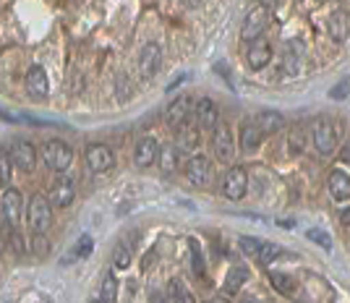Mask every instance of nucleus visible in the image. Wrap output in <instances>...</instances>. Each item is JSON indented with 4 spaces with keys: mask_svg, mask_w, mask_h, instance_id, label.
<instances>
[{
    "mask_svg": "<svg viewBox=\"0 0 350 303\" xmlns=\"http://www.w3.org/2000/svg\"><path fill=\"white\" fill-rule=\"evenodd\" d=\"M34 251H37V254H44V251H47V241L42 238V233H34Z\"/></svg>",
    "mask_w": 350,
    "mask_h": 303,
    "instance_id": "nucleus-38",
    "label": "nucleus"
},
{
    "mask_svg": "<svg viewBox=\"0 0 350 303\" xmlns=\"http://www.w3.org/2000/svg\"><path fill=\"white\" fill-rule=\"evenodd\" d=\"M173 146L178 152H193L199 146V131L193 129V126H178Z\"/></svg>",
    "mask_w": 350,
    "mask_h": 303,
    "instance_id": "nucleus-18",
    "label": "nucleus"
},
{
    "mask_svg": "<svg viewBox=\"0 0 350 303\" xmlns=\"http://www.w3.org/2000/svg\"><path fill=\"white\" fill-rule=\"evenodd\" d=\"M340 222H342V228H348V222H350V212H348V209H342V215H340Z\"/></svg>",
    "mask_w": 350,
    "mask_h": 303,
    "instance_id": "nucleus-43",
    "label": "nucleus"
},
{
    "mask_svg": "<svg viewBox=\"0 0 350 303\" xmlns=\"http://www.w3.org/2000/svg\"><path fill=\"white\" fill-rule=\"evenodd\" d=\"M191 261H193V272L199 274H204V261H202V251H199V246L191 241Z\"/></svg>",
    "mask_w": 350,
    "mask_h": 303,
    "instance_id": "nucleus-34",
    "label": "nucleus"
},
{
    "mask_svg": "<svg viewBox=\"0 0 350 303\" xmlns=\"http://www.w3.org/2000/svg\"><path fill=\"white\" fill-rule=\"evenodd\" d=\"M282 71L288 73V76H295V73L301 71V58H298V53L293 47H288L285 55H282Z\"/></svg>",
    "mask_w": 350,
    "mask_h": 303,
    "instance_id": "nucleus-29",
    "label": "nucleus"
},
{
    "mask_svg": "<svg viewBox=\"0 0 350 303\" xmlns=\"http://www.w3.org/2000/svg\"><path fill=\"white\" fill-rule=\"evenodd\" d=\"M44 162H47L55 173H66L73 162V149L66 144V142L53 139V142L44 144Z\"/></svg>",
    "mask_w": 350,
    "mask_h": 303,
    "instance_id": "nucleus-4",
    "label": "nucleus"
},
{
    "mask_svg": "<svg viewBox=\"0 0 350 303\" xmlns=\"http://www.w3.org/2000/svg\"><path fill=\"white\" fill-rule=\"evenodd\" d=\"M92 248H94V241H92L89 235H81L79 243H76V248H73V254L68 256V259H63V264H71V261H76V259H84V256L92 254Z\"/></svg>",
    "mask_w": 350,
    "mask_h": 303,
    "instance_id": "nucleus-27",
    "label": "nucleus"
},
{
    "mask_svg": "<svg viewBox=\"0 0 350 303\" xmlns=\"http://www.w3.org/2000/svg\"><path fill=\"white\" fill-rule=\"evenodd\" d=\"M157 157H160V165L165 173H173L175 168H178V149L175 146H162V152H157Z\"/></svg>",
    "mask_w": 350,
    "mask_h": 303,
    "instance_id": "nucleus-26",
    "label": "nucleus"
},
{
    "mask_svg": "<svg viewBox=\"0 0 350 303\" xmlns=\"http://www.w3.org/2000/svg\"><path fill=\"white\" fill-rule=\"evenodd\" d=\"M254 123L259 126V131H262L264 136H269V133H278L285 126V118L280 116V113H275V110H262Z\"/></svg>",
    "mask_w": 350,
    "mask_h": 303,
    "instance_id": "nucleus-19",
    "label": "nucleus"
},
{
    "mask_svg": "<svg viewBox=\"0 0 350 303\" xmlns=\"http://www.w3.org/2000/svg\"><path fill=\"white\" fill-rule=\"evenodd\" d=\"M280 256V248L275 243H264L262 241V246H259V251H256V259L262 261V264H272V261L278 259Z\"/></svg>",
    "mask_w": 350,
    "mask_h": 303,
    "instance_id": "nucleus-31",
    "label": "nucleus"
},
{
    "mask_svg": "<svg viewBox=\"0 0 350 303\" xmlns=\"http://www.w3.org/2000/svg\"><path fill=\"white\" fill-rule=\"evenodd\" d=\"M0 209H3V217L8 220L11 228H18L21 217H24V202H21V194L16 188H5L3 196H0Z\"/></svg>",
    "mask_w": 350,
    "mask_h": 303,
    "instance_id": "nucleus-8",
    "label": "nucleus"
},
{
    "mask_svg": "<svg viewBox=\"0 0 350 303\" xmlns=\"http://www.w3.org/2000/svg\"><path fill=\"white\" fill-rule=\"evenodd\" d=\"M162 66V47L157 42H149L139 53V73L142 79H154Z\"/></svg>",
    "mask_w": 350,
    "mask_h": 303,
    "instance_id": "nucleus-7",
    "label": "nucleus"
},
{
    "mask_svg": "<svg viewBox=\"0 0 350 303\" xmlns=\"http://www.w3.org/2000/svg\"><path fill=\"white\" fill-rule=\"evenodd\" d=\"M167 293H170V301H173V303H196V301H193V295H191V290L186 288L180 280H170Z\"/></svg>",
    "mask_w": 350,
    "mask_h": 303,
    "instance_id": "nucleus-24",
    "label": "nucleus"
},
{
    "mask_svg": "<svg viewBox=\"0 0 350 303\" xmlns=\"http://www.w3.org/2000/svg\"><path fill=\"white\" fill-rule=\"evenodd\" d=\"M340 157H342V162H348V159H350V149H348V146H342V152H340Z\"/></svg>",
    "mask_w": 350,
    "mask_h": 303,
    "instance_id": "nucleus-44",
    "label": "nucleus"
},
{
    "mask_svg": "<svg viewBox=\"0 0 350 303\" xmlns=\"http://www.w3.org/2000/svg\"><path fill=\"white\" fill-rule=\"evenodd\" d=\"M157 142H154V136H144V139H139L136 142V152H133V162L139 165V168H149L154 159H157Z\"/></svg>",
    "mask_w": 350,
    "mask_h": 303,
    "instance_id": "nucleus-16",
    "label": "nucleus"
},
{
    "mask_svg": "<svg viewBox=\"0 0 350 303\" xmlns=\"http://www.w3.org/2000/svg\"><path fill=\"white\" fill-rule=\"evenodd\" d=\"M29 225L34 233H47L53 225V204L44 194H34L29 202Z\"/></svg>",
    "mask_w": 350,
    "mask_h": 303,
    "instance_id": "nucleus-2",
    "label": "nucleus"
},
{
    "mask_svg": "<svg viewBox=\"0 0 350 303\" xmlns=\"http://www.w3.org/2000/svg\"><path fill=\"white\" fill-rule=\"evenodd\" d=\"M269 285L278 290V293H282V295H293V293H295V280H293L291 274H285V272H272V274H269Z\"/></svg>",
    "mask_w": 350,
    "mask_h": 303,
    "instance_id": "nucleus-22",
    "label": "nucleus"
},
{
    "mask_svg": "<svg viewBox=\"0 0 350 303\" xmlns=\"http://www.w3.org/2000/svg\"><path fill=\"white\" fill-rule=\"evenodd\" d=\"M27 92H29L34 100H44L50 94V81H47V73L42 66H31L27 73Z\"/></svg>",
    "mask_w": 350,
    "mask_h": 303,
    "instance_id": "nucleus-13",
    "label": "nucleus"
},
{
    "mask_svg": "<svg viewBox=\"0 0 350 303\" xmlns=\"http://www.w3.org/2000/svg\"><path fill=\"white\" fill-rule=\"evenodd\" d=\"M304 144H306V139H304V131L301 129H293L291 133V152H304Z\"/></svg>",
    "mask_w": 350,
    "mask_h": 303,
    "instance_id": "nucleus-36",
    "label": "nucleus"
},
{
    "mask_svg": "<svg viewBox=\"0 0 350 303\" xmlns=\"http://www.w3.org/2000/svg\"><path fill=\"white\" fill-rule=\"evenodd\" d=\"M113 264H116L118 269H129V264H131V251H129V246H118L116 254H113Z\"/></svg>",
    "mask_w": 350,
    "mask_h": 303,
    "instance_id": "nucleus-32",
    "label": "nucleus"
},
{
    "mask_svg": "<svg viewBox=\"0 0 350 303\" xmlns=\"http://www.w3.org/2000/svg\"><path fill=\"white\" fill-rule=\"evenodd\" d=\"M278 3L280 0H262V5L267 8V11H272V8H278Z\"/></svg>",
    "mask_w": 350,
    "mask_h": 303,
    "instance_id": "nucleus-42",
    "label": "nucleus"
},
{
    "mask_svg": "<svg viewBox=\"0 0 350 303\" xmlns=\"http://www.w3.org/2000/svg\"><path fill=\"white\" fill-rule=\"evenodd\" d=\"M327 188H329V196L335 202H348L350 199V178L345 170H332L329 173V181H327Z\"/></svg>",
    "mask_w": 350,
    "mask_h": 303,
    "instance_id": "nucleus-15",
    "label": "nucleus"
},
{
    "mask_svg": "<svg viewBox=\"0 0 350 303\" xmlns=\"http://www.w3.org/2000/svg\"><path fill=\"white\" fill-rule=\"evenodd\" d=\"M113 165H116V155L110 146L92 144L87 149V168L92 173H107V170H113Z\"/></svg>",
    "mask_w": 350,
    "mask_h": 303,
    "instance_id": "nucleus-9",
    "label": "nucleus"
},
{
    "mask_svg": "<svg viewBox=\"0 0 350 303\" xmlns=\"http://www.w3.org/2000/svg\"><path fill=\"white\" fill-rule=\"evenodd\" d=\"M186 116H189V97H178V100H173L167 105L165 120H167V126L178 129V126L186 120Z\"/></svg>",
    "mask_w": 350,
    "mask_h": 303,
    "instance_id": "nucleus-20",
    "label": "nucleus"
},
{
    "mask_svg": "<svg viewBox=\"0 0 350 303\" xmlns=\"http://www.w3.org/2000/svg\"><path fill=\"white\" fill-rule=\"evenodd\" d=\"M8 157L14 162V168L24 170V173L34 170V165H37V152H34V146L29 142H16L11 146V152H8Z\"/></svg>",
    "mask_w": 350,
    "mask_h": 303,
    "instance_id": "nucleus-10",
    "label": "nucleus"
},
{
    "mask_svg": "<svg viewBox=\"0 0 350 303\" xmlns=\"http://www.w3.org/2000/svg\"><path fill=\"white\" fill-rule=\"evenodd\" d=\"M149 303H165V298H162V293H157V290H152V293H149Z\"/></svg>",
    "mask_w": 350,
    "mask_h": 303,
    "instance_id": "nucleus-40",
    "label": "nucleus"
},
{
    "mask_svg": "<svg viewBox=\"0 0 350 303\" xmlns=\"http://www.w3.org/2000/svg\"><path fill=\"white\" fill-rule=\"evenodd\" d=\"M0 118H3V120H16V116H11V113H5V110H0Z\"/></svg>",
    "mask_w": 350,
    "mask_h": 303,
    "instance_id": "nucleus-45",
    "label": "nucleus"
},
{
    "mask_svg": "<svg viewBox=\"0 0 350 303\" xmlns=\"http://www.w3.org/2000/svg\"><path fill=\"white\" fill-rule=\"evenodd\" d=\"M212 149H215V157L219 162H230L235 155V144H233V133L228 129V123H215V133H212Z\"/></svg>",
    "mask_w": 350,
    "mask_h": 303,
    "instance_id": "nucleus-5",
    "label": "nucleus"
},
{
    "mask_svg": "<svg viewBox=\"0 0 350 303\" xmlns=\"http://www.w3.org/2000/svg\"><path fill=\"white\" fill-rule=\"evenodd\" d=\"M183 81H186V73H183V76H178V79H175L173 84L167 87V92H170V89H178V87H180V84H183Z\"/></svg>",
    "mask_w": 350,
    "mask_h": 303,
    "instance_id": "nucleus-41",
    "label": "nucleus"
},
{
    "mask_svg": "<svg viewBox=\"0 0 350 303\" xmlns=\"http://www.w3.org/2000/svg\"><path fill=\"white\" fill-rule=\"evenodd\" d=\"M246 188H248L246 170H243V168H230L228 175H225V181H222V194H225V199H230V202L243 199V196H246Z\"/></svg>",
    "mask_w": 350,
    "mask_h": 303,
    "instance_id": "nucleus-6",
    "label": "nucleus"
},
{
    "mask_svg": "<svg viewBox=\"0 0 350 303\" xmlns=\"http://www.w3.org/2000/svg\"><path fill=\"white\" fill-rule=\"evenodd\" d=\"M73 196H76V186H73L71 178H58L53 188H50V204H55V207H68L73 202Z\"/></svg>",
    "mask_w": 350,
    "mask_h": 303,
    "instance_id": "nucleus-14",
    "label": "nucleus"
},
{
    "mask_svg": "<svg viewBox=\"0 0 350 303\" xmlns=\"http://www.w3.org/2000/svg\"><path fill=\"white\" fill-rule=\"evenodd\" d=\"M92 303H100V301H92Z\"/></svg>",
    "mask_w": 350,
    "mask_h": 303,
    "instance_id": "nucleus-47",
    "label": "nucleus"
},
{
    "mask_svg": "<svg viewBox=\"0 0 350 303\" xmlns=\"http://www.w3.org/2000/svg\"><path fill=\"white\" fill-rule=\"evenodd\" d=\"M329 94H332V97H340V100H342V97H348V81H342L340 89H332Z\"/></svg>",
    "mask_w": 350,
    "mask_h": 303,
    "instance_id": "nucleus-39",
    "label": "nucleus"
},
{
    "mask_svg": "<svg viewBox=\"0 0 350 303\" xmlns=\"http://www.w3.org/2000/svg\"><path fill=\"white\" fill-rule=\"evenodd\" d=\"M183 3H186V5H189V8H196V5H199V3H202V0H183Z\"/></svg>",
    "mask_w": 350,
    "mask_h": 303,
    "instance_id": "nucleus-46",
    "label": "nucleus"
},
{
    "mask_svg": "<svg viewBox=\"0 0 350 303\" xmlns=\"http://www.w3.org/2000/svg\"><path fill=\"white\" fill-rule=\"evenodd\" d=\"M238 243H241V248L246 251L248 256H256V251H259V246H262V241H259V238H248V235H243V238H241Z\"/></svg>",
    "mask_w": 350,
    "mask_h": 303,
    "instance_id": "nucleus-35",
    "label": "nucleus"
},
{
    "mask_svg": "<svg viewBox=\"0 0 350 303\" xmlns=\"http://www.w3.org/2000/svg\"><path fill=\"white\" fill-rule=\"evenodd\" d=\"M311 142L317 146V152L329 157L332 152L337 149V129L332 126L329 118H317L311 123Z\"/></svg>",
    "mask_w": 350,
    "mask_h": 303,
    "instance_id": "nucleus-1",
    "label": "nucleus"
},
{
    "mask_svg": "<svg viewBox=\"0 0 350 303\" xmlns=\"http://www.w3.org/2000/svg\"><path fill=\"white\" fill-rule=\"evenodd\" d=\"M11 248H14L16 254H24V241H21V235H18V230H11Z\"/></svg>",
    "mask_w": 350,
    "mask_h": 303,
    "instance_id": "nucleus-37",
    "label": "nucleus"
},
{
    "mask_svg": "<svg viewBox=\"0 0 350 303\" xmlns=\"http://www.w3.org/2000/svg\"><path fill=\"white\" fill-rule=\"evenodd\" d=\"M264 142V133L259 131V126L251 120V123H246L243 126V131H241V146L246 149V152H254V149H259V144Z\"/></svg>",
    "mask_w": 350,
    "mask_h": 303,
    "instance_id": "nucleus-21",
    "label": "nucleus"
},
{
    "mask_svg": "<svg viewBox=\"0 0 350 303\" xmlns=\"http://www.w3.org/2000/svg\"><path fill=\"white\" fill-rule=\"evenodd\" d=\"M217 120H219V113H217V105H215V100H209V97L199 100V105H196V123H199V129L212 131Z\"/></svg>",
    "mask_w": 350,
    "mask_h": 303,
    "instance_id": "nucleus-17",
    "label": "nucleus"
},
{
    "mask_svg": "<svg viewBox=\"0 0 350 303\" xmlns=\"http://www.w3.org/2000/svg\"><path fill=\"white\" fill-rule=\"evenodd\" d=\"M246 280H248L246 269H243V267H235L233 272L228 274V280H225V293H235V290L241 288Z\"/></svg>",
    "mask_w": 350,
    "mask_h": 303,
    "instance_id": "nucleus-28",
    "label": "nucleus"
},
{
    "mask_svg": "<svg viewBox=\"0 0 350 303\" xmlns=\"http://www.w3.org/2000/svg\"><path fill=\"white\" fill-rule=\"evenodd\" d=\"M186 178H189L193 186H206L212 181V165H209V159L202 157V155L191 157L186 162Z\"/></svg>",
    "mask_w": 350,
    "mask_h": 303,
    "instance_id": "nucleus-11",
    "label": "nucleus"
},
{
    "mask_svg": "<svg viewBox=\"0 0 350 303\" xmlns=\"http://www.w3.org/2000/svg\"><path fill=\"white\" fill-rule=\"evenodd\" d=\"M329 34H332L335 42H345L348 40V18H345V14L329 16Z\"/></svg>",
    "mask_w": 350,
    "mask_h": 303,
    "instance_id": "nucleus-23",
    "label": "nucleus"
},
{
    "mask_svg": "<svg viewBox=\"0 0 350 303\" xmlns=\"http://www.w3.org/2000/svg\"><path fill=\"white\" fill-rule=\"evenodd\" d=\"M269 27V11L264 8L262 3H256L254 8H248L246 18H243V27H241V37L251 42V40H256V37H262L264 31Z\"/></svg>",
    "mask_w": 350,
    "mask_h": 303,
    "instance_id": "nucleus-3",
    "label": "nucleus"
},
{
    "mask_svg": "<svg viewBox=\"0 0 350 303\" xmlns=\"http://www.w3.org/2000/svg\"><path fill=\"white\" fill-rule=\"evenodd\" d=\"M306 235H308V241L319 243L324 251H329V248H332V238H329V235H327L324 230H317V228H314V230H308Z\"/></svg>",
    "mask_w": 350,
    "mask_h": 303,
    "instance_id": "nucleus-33",
    "label": "nucleus"
},
{
    "mask_svg": "<svg viewBox=\"0 0 350 303\" xmlns=\"http://www.w3.org/2000/svg\"><path fill=\"white\" fill-rule=\"evenodd\" d=\"M100 303H116L118 301V280L113 274H107L103 280V285H100Z\"/></svg>",
    "mask_w": 350,
    "mask_h": 303,
    "instance_id": "nucleus-25",
    "label": "nucleus"
},
{
    "mask_svg": "<svg viewBox=\"0 0 350 303\" xmlns=\"http://www.w3.org/2000/svg\"><path fill=\"white\" fill-rule=\"evenodd\" d=\"M11 173H14V162L8 157V152L0 149V186H8L11 183Z\"/></svg>",
    "mask_w": 350,
    "mask_h": 303,
    "instance_id": "nucleus-30",
    "label": "nucleus"
},
{
    "mask_svg": "<svg viewBox=\"0 0 350 303\" xmlns=\"http://www.w3.org/2000/svg\"><path fill=\"white\" fill-rule=\"evenodd\" d=\"M269 60H272V44L267 42L264 37L251 40V44H248V66L254 71H262Z\"/></svg>",
    "mask_w": 350,
    "mask_h": 303,
    "instance_id": "nucleus-12",
    "label": "nucleus"
}]
</instances>
